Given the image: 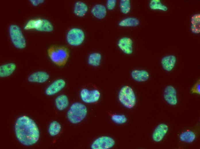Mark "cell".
<instances>
[{
	"instance_id": "1",
	"label": "cell",
	"mask_w": 200,
	"mask_h": 149,
	"mask_svg": "<svg viewBox=\"0 0 200 149\" xmlns=\"http://www.w3.org/2000/svg\"><path fill=\"white\" fill-rule=\"evenodd\" d=\"M14 129L17 138L23 145L32 146L39 140V128L34 121L27 116L22 115L18 118Z\"/></svg>"
},
{
	"instance_id": "2",
	"label": "cell",
	"mask_w": 200,
	"mask_h": 149,
	"mask_svg": "<svg viewBox=\"0 0 200 149\" xmlns=\"http://www.w3.org/2000/svg\"><path fill=\"white\" fill-rule=\"evenodd\" d=\"M87 113V109L86 106L82 103L76 102L70 106L67 113V117L70 123L77 124L85 118Z\"/></svg>"
},
{
	"instance_id": "3",
	"label": "cell",
	"mask_w": 200,
	"mask_h": 149,
	"mask_svg": "<svg viewBox=\"0 0 200 149\" xmlns=\"http://www.w3.org/2000/svg\"><path fill=\"white\" fill-rule=\"evenodd\" d=\"M48 52L52 61L59 66H64L69 56L68 49L64 46H52L48 49Z\"/></svg>"
},
{
	"instance_id": "4",
	"label": "cell",
	"mask_w": 200,
	"mask_h": 149,
	"mask_svg": "<svg viewBox=\"0 0 200 149\" xmlns=\"http://www.w3.org/2000/svg\"><path fill=\"white\" fill-rule=\"evenodd\" d=\"M118 100L125 107L131 109L135 106L136 98L134 92L132 87L128 85L123 86L118 94Z\"/></svg>"
},
{
	"instance_id": "5",
	"label": "cell",
	"mask_w": 200,
	"mask_h": 149,
	"mask_svg": "<svg viewBox=\"0 0 200 149\" xmlns=\"http://www.w3.org/2000/svg\"><path fill=\"white\" fill-rule=\"evenodd\" d=\"M9 36L14 46L19 49H23L26 46V42L20 28L18 26L12 24L9 28Z\"/></svg>"
},
{
	"instance_id": "6",
	"label": "cell",
	"mask_w": 200,
	"mask_h": 149,
	"mask_svg": "<svg viewBox=\"0 0 200 149\" xmlns=\"http://www.w3.org/2000/svg\"><path fill=\"white\" fill-rule=\"evenodd\" d=\"M24 29H33L39 31L50 32L53 31V27L48 20L38 18L29 20L25 25Z\"/></svg>"
},
{
	"instance_id": "7",
	"label": "cell",
	"mask_w": 200,
	"mask_h": 149,
	"mask_svg": "<svg viewBox=\"0 0 200 149\" xmlns=\"http://www.w3.org/2000/svg\"><path fill=\"white\" fill-rule=\"evenodd\" d=\"M85 35L83 31L79 28H73L68 32L66 40L70 45L77 46L80 45L83 42Z\"/></svg>"
},
{
	"instance_id": "8",
	"label": "cell",
	"mask_w": 200,
	"mask_h": 149,
	"mask_svg": "<svg viewBox=\"0 0 200 149\" xmlns=\"http://www.w3.org/2000/svg\"><path fill=\"white\" fill-rule=\"evenodd\" d=\"M100 93L97 89H82L80 95L82 100L86 103H93L97 102L100 97Z\"/></svg>"
},
{
	"instance_id": "9",
	"label": "cell",
	"mask_w": 200,
	"mask_h": 149,
	"mask_svg": "<svg viewBox=\"0 0 200 149\" xmlns=\"http://www.w3.org/2000/svg\"><path fill=\"white\" fill-rule=\"evenodd\" d=\"M115 142L113 138L107 136H102L96 139L91 145L92 149H109L115 145Z\"/></svg>"
},
{
	"instance_id": "10",
	"label": "cell",
	"mask_w": 200,
	"mask_h": 149,
	"mask_svg": "<svg viewBox=\"0 0 200 149\" xmlns=\"http://www.w3.org/2000/svg\"><path fill=\"white\" fill-rule=\"evenodd\" d=\"M163 96L165 101L169 104L175 105L177 104L176 91L173 86L169 85L166 87L164 91Z\"/></svg>"
},
{
	"instance_id": "11",
	"label": "cell",
	"mask_w": 200,
	"mask_h": 149,
	"mask_svg": "<svg viewBox=\"0 0 200 149\" xmlns=\"http://www.w3.org/2000/svg\"><path fill=\"white\" fill-rule=\"evenodd\" d=\"M65 81L62 79H57L51 83L46 88V94L48 96L53 95L59 92L65 86Z\"/></svg>"
},
{
	"instance_id": "12",
	"label": "cell",
	"mask_w": 200,
	"mask_h": 149,
	"mask_svg": "<svg viewBox=\"0 0 200 149\" xmlns=\"http://www.w3.org/2000/svg\"><path fill=\"white\" fill-rule=\"evenodd\" d=\"M133 42L129 38L124 37L118 41L117 45L121 50L125 54L130 55L133 51Z\"/></svg>"
},
{
	"instance_id": "13",
	"label": "cell",
	"mask_w": 200,
	"mask_h": 149,
	"mask_svg": "<svg viewBox=\"0 0 200 149\" xmlns=\"http://www.w3.org/2000/svg\"><path fill=\"white\" fill-rule=\"evenodd\" d=\"M168 126L164 123L159 124L154 130L152 135L153 140L156 142L161 141L168 132Z\"/></svg>"
},
{
	"instance_id": "14",
	"label": "cell",
	"mask_w": 200,
	"mask_h": 149,
	"mask_svg": "<svg viewBox=\"0 0 200 149\" xmlns=\"http://www.w3.org/2000/svg\"><path fill=\"white\" fill-rule=\"evenodd\" d=\"M49 78V74L43 71H38L31 74L28 77L29 82L32 83H43L47 81Z\"/></svg>"
},
{
	"instance_id": "15",
	"label": "cell",
	"mask_w": 200,
	"mask_h": 149,
	"mask_svg": "<svg viewBox=\"0 0 200 149\" xmlns=\"http://www.w3.org/2000/svg\"><path fill=\"white\" fill-rule=\"evenodd\" d=\"M176 61V57L174 55H168L164 57L161 60V64L163 69L170 72L174 68Z\"/></svg>"
},
{
	"instance_id": "16",
	"label": "cell",
	"mask_w": 200,
	"mask_h": 149,
	"mask_svg": "<svg viewBox=\"0 0 200 149\" xmlns=\"http://www.w3.org/2000/svg\"><path fill=\"white\" fill-rule=\"evenodd\" d=\"M130 75L134 80L139 82L147 81L150 77L149 72L143 69H134L131 72Z\"/></svg>"
},
{
	"instance_id": "17",
	"label": "cell",
	"mask_w": 200,
	"mask_h": 149,
	"mask_svg": "<svg viewBox=\"0 0 200 149\" xmlns=\"http://www.w3.org/2000/svg\"><path fill=\"white\" fill-rule=\"evenodd\" d=\"M16 68V64L9 63L2 65L0 66V77L3 78L11 75Z\"/></svg>"
},
{
	"instance_id": "18",
	"label": "cell",
	"mask_w": 200,
	"mask_h": 149,
	"mask_svg": "<svg viewBox=\"0 0 200 149\" xmlns=\"http://www.w3.org/2000/svg\"><path fill=\"white\" fill-rule=\"evenodd\" d=\"M55 104L56 108L59 110L63 111L66 109L69 104L68 97L64 94L60 95L55 98Z\"/></svg>"
},
{
	"instance_id": "19",
	"label": "cell",
	"mask_w": 200,
	"mask_h": 149,
	"mask_svg": "<svg viewBox=\"0 0 200 149\" xmlns=\"http://www.w3.org/2000/svg\"><path fill=\"white\" fill-rule=\"evenodd\" d=\"M91 12L94 16L99 19L104 18L107 13L105 7L101 4L95 5L92 8Z\"/></svg>"
},
{
	"instance_id": "20",
	"label": "cell",
	"mask_w": 200,
	"mask_h": 149,
	"mask_svg": "<svg viewBox=\"0 0 200 149\" xmlns=\"http://www.w3.org/2000/svg\"><path fill=\"white\" fill-rule=\"evenodd\" d=\"M191 30L195 34L200 33V14L196 13L192 15L191 20Z\"/></svg>"
},
{
	"instance_id": "21",
	"label": "cell",
	"mask_w": 200,
	"mask_h": 149,
	"mask_svg": "<svg viewBox=\"0 0 200 149\" xmlns=\"http://www.w3.org/2000/svg\"><path fill=\"white\" fill-rule=\"evenodd\" d=\"M88 10V7L84 3L78 1L74 5V12L75 14L79 17H83Z\"/></svg>"
},
{
	"instance_id": "22",
	"label": "cell",
	"mask_w": 200,
	"mask_h": 149,
	"mask_svg": "<svg viewBox=\"0 0 200 149\" xmlns=\"http://www.w3.org/2000/svg\"><path fill=\"white\" fill-rule=\"evenodd\" d=\"M139 24V19L134 17H128L121 20L119 23V26L122 27H134Z\"/></svg>"
},
{
	"instance_id": "23",
	"label": "cell",
	"mask_w": 200,
	"mask_h": 149,
	"mask_svg": "<svg viewBox=\"0 0 200 149\" xmlns=\"http://www.w3.org/2000/svg\"><path fill=\"white\" fill-rule=\"evenodd\" d=\"M101 58V55L100 53L98 52L92 53L88 56V63L94 67L98 66L100 64Z\"/></svg>"
},
{
	"instance_id": "24",
	"label": "cell",
	"mask_w": 200,
	"mask_h": 149,
	"mask_svg": "<svg viewBox=\"0 0 200 149\" xmlns=\"http://www.w3.org/2000/svg\"><path fill=\"white\" fill-rule=\"evenodd\" d=\"M61 130V124L57 121H54L50 124L48 129L49 135L52 137L57 135L60 132Z\"/></svg>"
},
{
	"instance_id": "25",
	"label": "cell",
	"mask_w": 200,
	"mask_h": 149,
	"mask_svg": "<svg viewBox=\"0 0 200 149\" xmlns=\"http://www.w3.org/2000/svg\"><path fill=\"white\" fill-rule=\"evenodd\" d=\"M196 135L195 133L191 131H186L180 134L179 135L180 140L187 143L193 142L195 139Z\"/></svg>"
},
{
	"instance_id": "26",
	"label": "cell",
	"mask_w": 200,
	"mask_h": 149,
	"mask_svg": "<svg viewBox=\"0 0 200 149\" xmlns=\"http://www.w3.org/2000/svg\"><path fill=\"white\" fill-rule=\"evenodd\" d=\"M150 8L153 10H159L166 11L168 10V7L162 3L160 0H151L149 3Z\"/></svg>"
},
{
	"instance_id": "27",
	"label": "cell",
	"mask_w": 200,
	"mask_h": 149,
	"mask_svg": "<svg viewBox=\"0 0 200 149\" xmlns=\"http://www.w3.org/2000/svg\"><path fill=\"white\" fill-rule=\"evenodd\" d=\"M120 7L122 13L124 14L128 13L131 8L130 3L129 0H121L120 2Z\"/></svg>"
},
{
	"instance_id": "28",
	"label": "cell",
	"mask_w": 200,
	"mask_h": 149,
	"mask_svg": "<svg viewBox=\"0 0 200 149\" xmlns=\"http://www.w3.org/2000/svg\"><path fill=\"white\" fill-rule=\"evenodd\" d=\"M111 119L114 123L118 124L124 123L127 120V117L123 114H114L112 116Z\"/></svg>"
},
{
	"instance_id": "29",
	"label": "cell",
	"mask_w": 200,
	"mask_h": 149,
	"mask_svg": "<svg viewBox=\"0 0 200 149\" xmlns=\"http://www.w3.org/2000/svg\"><path fill=\"white\" fill-rule=\"evenodd\" d=\"M200 81L199 80L191 89L192 92L198 94H200Z\"/></svg>"
},
{
	"instance_id": "30",
	"label": "cell",
	"mask_w": 200,
	"mask_h": 149,
	"mask_svg": "<svg viewBox=\"0 0 200 149\" xmlns=\"http://www.w3.org/2000/svg\"><path fill=\"white\" fill-rule=\"evenodd\" d=\"M116 0H108L106 3V7L107 9L109 10L113 9L115 8L116 3Z\"/></svg>"
},
{
	"instance_id": "31",
	"label": "cell",
	"mask_w": 200,
	"mask_h": 149,
	"mask_svg": "<svg viewBox=\"0 0 200 149\" xmlns=\"http://www.w3.org/2000/svg\"><path fill=\"white\" fill-rule=\"evenodd\" d=\"M31 3L34 6H36L42 3H43L44 0H30Z\"/></svg>"
}]
</instances>
